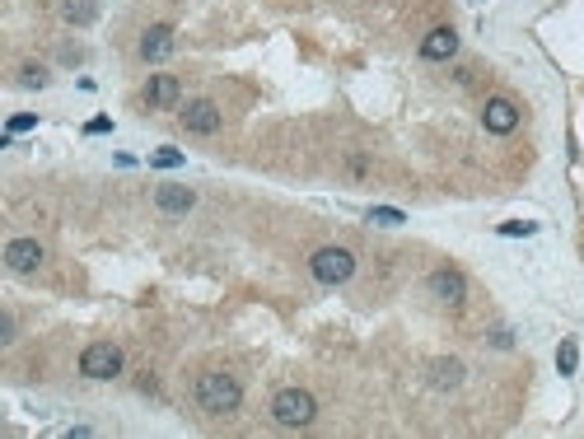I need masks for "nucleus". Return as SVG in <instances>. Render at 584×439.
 Returning <instances> with one entry per match:
<instances>
[{"instance_id": "f257e3e1", "label": "nucleus", "mask_w": 584, "mask_h": 439, "mask_svg": "<svg viewBox=\"0 0 584 439\" xmlns=\"http://www.w3.org/2000/svg\"><path fill=\"white\" fill-rule=\"evenodd\" d=\"M197 402H202V411H211V416H229V411H238V402H243V388H238L234 374H202V379H197Z\"/></svg>"}, {"instance_id": "f03ea898", "label": "nucleus", "mask_w": 584, "mask_h": 439, "mask_svg": "<svg viewBox=\"0 0 584 439\" xmlns=\"http://www.w3.org/2000/svg\"><path fill=\"white\" fill-rule=\"evenodd\" d=\"M271 416L281 421V426L299 430V426H309V421L318 416V402L304 393V388H285V393H276V402H271Z\"/></svg>"}, {"instance_id": "7ed1b4c3", "label": "nucleus", "mask_w": 584, "mask_h": 439, "mask_svg": "<svg viewBox=\"0 0 584 439\" xmlns=\"http://www.w3.org/2000/svg\"><path fill=\"white\" fill-rule=\"evenodd\" d=\"M309 271H314L323 285H341L351 281V271H356V257H351L346 248H318L314 262H309Z\"/></svg>"}, {"instance_id": "20e7f679", "label": "nucleus", "mask_w": 584, "mask_h": 439, "mask_svg": "<svg viewBox=\"0 0 584 439\" xmlns=\"http://www.w3.org/2000/svg\"><path fill=\"white\" fill-rule=\"evenodd\" d=\"M79 374H89V379H113V374H122V350H117L113 341H94V346H84Z\"/></svg>"}, {"instance_id": "39448f33", "label": "nucleus", "mask_w": 584, "mask_h": 439, "mask_svg": "<svg viewBox=\"0 0 584 439\" xmlns=\"http://www.w3.org/2000/svg\"><path fill=\"white\" fill-rule=\"evenodd\" d=\"M430 294H435L439 304H463V294H468V281H463V271H453V267L430 271Z\"/></svg>"}, {"instance_id": "423d86ee", "label": "nucleus", "mask_w": 584, "mask_h": 439, "mask_svg": "<svg viewBox=\"0 0 584 439\" xmlns=\"http://www.w3.org/2000/svg\"><path fill=\"white\" fill-rule=\"evenodd\" d=\"M482 126H486L491 135H509V131L519 126V108H514L509 99H491V103L482 108Z\"/></svg>"}, {"instance_id": "0eeeda50", "label": "nucleus", "mask_w": 584, "mask_h": 439, "mask_svg": "<svg viewBox=\"0 0 584 439\" xmlns=\"http://www.w3.org/2000/svg\"><path fill=\"white\" fill-rule=\"evenodd\" d=\"M182 126H187V131H197V135L220 131V108H215V103H206V99H192L187 108H182Z\"/></svg>"}, {"instance_id": "6e6552de", "label": "nucleus", "mask_w": 584, "mask_h": 439, "mask_svg": "<svg viewBox=\"0 0 584 439\" xmlns=\"http://www.w3.org/2000/svg\"><path fill=\"white\" fill-rule=\"evenodd\" d=\"M5 262H10V271H38L43 267V243L38 238H10L5 243Z\"/></svg>"}, {"instance_id": "1a4fd4ad", "label": "nucleus", "mask_w": 584, "mask_h": 439, "mask_svg": "<svg viewBox=\"0 0 584 439\" xmlns=\"http://www.w3.org/2000/svg\"><path fill=\"white\" fill-rule=\"evenodd\" d=\"M458 52V33L453 28H430L426 38H421V57L426 61H444V57H453Z\"/></svg>"}, {"instance_id": "9d476101", "label": "nucleus", "mask_w": 584, "mask_h": 439, "mask_svg": "<svg viewBox=\"0 0 584 439\" xmlns=\"http://www.w3.org/2000/svg\"><path fill=\"white\" fill-rule=\"evenodd\" d=\"M169 52H173V28H164V23L145 28V38H141V57L145 61H164Z\"/></svg>"}, {"instance_id": "9b49d317", "label": "nucleus", "mask_w": 584, "mask_h": 439, "mask_svg": "<svg viewBox=\"0 0 584 439\" xmlns=\"http://www.w3.org/2000/svg\"><path fill=\"white\" fill-rule=\"evenodd\" d=\"M155 206H159V211H169V215H182V211L197 206V191H192V187H159L155 191Z\"/></svg>"}, {"instance_id": "f8f14e48", "label": "nucleus", "mask_w": 584, "mask_h": 439, "mask_svg": "<svg viewBox=\"0 0 584 439\" xmlns=\"http://www.w3.org/2000/svg\"><path fill=\"white\" fill-rule=\"evenodd\" d=\"M145 99H150V108H169V103H178V75H150Z\"/></svg>"}, {"instance_id": "ddd939ff", "label": "nucleus", "mask_w": 584, "mask_h": 439, "mask_svg": "<svg viewBox=\"0 0 584 439\" xmlns=\"http://www.w3.org/2000/svg\"><path fill=\"white\" fill-rule=\"evenodd\" d=\"M458 383H463L458 360H435V388H458Z\"/></svg>"}, {"instance_id": "4468645a", "label": "nucleus", "mask_w": 584, "mask_h": 439, "mask_svg": "<svg viewBox=\"0 0 584 439\" xmlns=\"http://www.w3.org/2000/svg\"><path fill=\"white\" fill-rule=\"evenodd\" d=\"M575 365H580V346L566 337L561 346H556V369H561V374H575Z\"/></svg>"}, {"instance_id": "2eb2a0df", "label": "nucleus", "mask_w": 584, "mask_h": 439, "mask_svg": "<svg viewBox=\"0 0 584 439\" xmlns=\"http://www.w3.org/2000/svg\"><path fill=\"white\" fill-rule=\"evenodd\" d=\"M94 14H99V5H94V0H66V19H70V23H89Z\"/></svg>"}, {"instance_id": "dca6fc26", "label": "nucleus", "mask_w": 584, "mask_h": 439, "mask_svg": "<svg viewBox=\"0 0 584 439\" xmlns=\"http://www.w3.org/2000/svg\"><path fill=\"white\" fill-rule=\"evenodd\" d=\"M150 164H155V169H178V164H182V150H173V145H159L155 155H150Z\"/></svg>"}, {"instance_id": "f3484780", "label": "nucleus", "mask_w": 584, "mask_h": 439, "mask_svg": "<svg viewBox=\"0 0 584 439\" xmlns=\"http://www.w3.org/2000/svg\"><path fill=\"white\" fill-rule=\"evenodd\" d=\"M402 220H407V215L393 211V206H374V211H370V225H388V229H393V225H402Z\"/></svg>"}, {"instance_id": "a211bd4d", "label": "nucleus", "mask_w": 584, "mask_h": 439, "mask_svg": "<svg viewBox=\"0 0 584 439\" xmlns=\"http://www.w3.org/2000/svg\"><path fill=\"white\" fill-rule=\"evenodd\" d=\"M500 234H505V238H533V234H538V225H528V220H505Z\"/></svg>"}, {"instance_id": "6ab92c4d", "label": "nucleus", "mask_w": 584, "mask_h": 439, "mask_svg": "<svg viewBox=\"0 0 584 439\" xmlns=\"http://www.w3.org/2000/svg\"><path fill=\"white\" fill-rule=\"evenodd\" d=\"M47 84V70L43 66H23V89H43Z\"/></svg>"}, {"instance_id": "aec40b11", "label": "nucleus", "mask_w": 584, "mask_h": 439, "mask_svg": "<svg viewBox=\"0 0 584 439\" xmlns=\"http://www.w3.org/2000/svg\"><path fill=\"white\" fill-rule=\"evenodd\" d=\"M38 126V117L33 113H19V117H10V135H19V131H33Z\"/></svg>"}, {"instance_id": "412c9836", "label": "nucleus", "mask_w": 584, "mask_h": 439, "mask_svg": "<svg viewBox=\"0 0 584 439\" xmlns=\"http://www.w3.org/2000/svg\"><path fill=\"white\" fill-rule=\"evenodd\" d=\"M108 126H113V122H108V117H94V122L84 126V131H89V135H103V131H108Z\"/></svg>"}, {"instance_id": "4be33fe9", "label": "nucleus", "mask_w": 584, "mask_h": 439, "mask_svg": "<svg viewBox=\"0 0 584 439\" xmlns=\"http://www.w3.org/2000/svg\"><path fill=\"white\" fill-rule=\"evenodd\" d=\"M0 341H14V318H0Z\"/></svg>"}]
</instances>
